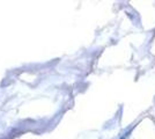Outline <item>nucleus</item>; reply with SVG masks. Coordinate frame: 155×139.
<instances>
[{"instance_id": "nucleus-1", "label": "nucleus", "mask_w": 155, "mask_h": 139, "mask_svg": "<svg viewBox=\"0 0 155 139\" xmlns=\"http://www.w3.org/2000/svg\"><path fill=\"white\" fill-rule=\"evenodd\" d=\"M134 126L136 125H133V126H131V127H130L129 130H127V131H126V132L124 133L123 136H122V137H120V139H127L129 138V136H130V133L132 132V130H133V129H134Z\"/></svg>"}]
</instances>
